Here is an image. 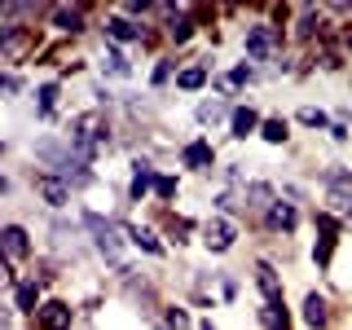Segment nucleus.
<instances>
[{"instance_id": "obj_1", "label": "nucleus", "mask_w": 352, "mask_h": 330, "mask_svg": "<svg viewBox=\"0 0 352 330\" xmlns=\"http://www.w3.org/2000/svg\"><path fill=\"white\" fill-rule=\"evenodd\" d=\"M66 146L80 154L84 163H93L97 154L110 146V128H106V119H102V115H75V119H71V132H66Z\"/></svg>"}, {"instance_id": "obj_36", "label": "nucleus", "mask_w": 352, "mask_h": 330, "mask_svg": "<svg viewBox=\"0 0 352 330\" xmlns=\"http://www.w3.org/2000/svg\"><path fill=\"white\" fill-rule=\"evenodd\" d=\"M0 150H5V141H0Z\"/></svg>"}, {"instance_id": "obj_2", "label": "nucleus", "mask_w": 352, "mask_h": 330, "mask_svg": "<svg viewBox=\"0 0 352 330\" xmlns=\"http://www.w3.org/2000/svg\"><path fill=\"white\" fill-rule=\"evenodd\" d=\"M84 229L93 234V247L102 251L110 264H124V238H119V229L110 225V220H102L97 212H84Z\"/></svg>"}, {"instance_id": "obj_31", "label": "nucleus", "mask_w": 352, "mask_h": 330, "mask_svg": "<svg viewBox=\"0 0 352 330\" xmlns=\"http://www.w3.org/2000/svg\"><path fill=\"white\" fill-rule=\"evenodd\" d=\"M154 194H159V198H176V181H172V176H159V181H154Z\"/></svg>"}, {"instance_id": "obj_32", "label": "nucleus", "mask_w": 352, "mask_h": 330, "mask_svg": "<svg viewBox=\"0 0 352 330\" xmlns=\"http://www.w3.org/2000/svg\"><path fill=\"white\" fill-rule=\"evenodd\" d=\"M168 75H172V66H168V62L154 66V84H168Z\"/></svg>"}, {"instance_id": "obj_8", "label": "nucleus", "mask_w": 352, "mask_h": 330, "mask_svg": "<svg viewBox=\"0 0 352 330\" xmlns=\"http://www.w3.org/2000/svg\"><path fill=\"white\" fill-rule=\"evenodd\" d=\"M40 330H71V304H62V300H49V304H40Z\"/></svg>"}, {"instance_id": "obj_14", "label": "nucleus", "mask_w": 352, "mask_h": 330, "mask_svg": "<svg viewBox=\"0 0 352 330\" xmlns=\"http://www.w3.org/2000/svg\"><path fill=\"white\" fill-rule=\"evenodd\" d=\"M132 168H137V172H132V185H128V194H132V198L141 203V198H146V194L154 190V181H159V176H154V168H150L146 159H137Z\"/></svg>"}, {"instance_id": "obj_24", "label": "nucleus", "mask_w": 352, "mask_h": 330, "mask_svg": "<svg viewBox=\"0 0 352 330\" xmlns=\"http://www.w3.org/2000/svg\"><path fill=\"white\" fill-rule=\"evenodd\" d=\"M176 84H181L185 93H194V88H203V84H207V71H203V66H190V71L176 75Z\"/></svg>"}, {"instance_id": "obj_15", "label": "nucleus", "mask_w": 352, "mask_h": 330, "mask_svg": "<svg viewBox=\"0 0 352 330\" xmlns=\"http://www.w3.org/2000/svg\"><path fill=\"white\" fill-rule=\"evenodd\" d=\"M229 124H234V137H238V141H247L251 132H256V128L264 124V119H260V115H256L251 106H238L234 115H229Z\"/></svg>"}, {"instance_id": "obj_28", "label": "nucleus", "mask_w": 352, "mask_h": 330, "mask_svg": "<svg viewBox=\"0 0 352 330\" xmlns=\"http://www.w3.org/2000/svg\"><path fill=\"white\" fill-rule=\"evenodd\" d=\"M163 322H168V330H190V313H185V308H168Z\"/></svg>"}, {"instance_id": "obj_34", "label": "nucleus", "mask_w": 352, "mask_h": 330, "mask_svg": "<svg viewBox=\"0 0 352 330\" xmlns=\"http://www.w3.org/2000/svg\"><path fill=\"white\" fill-rule=\"evenodd\" d=\"M5 190H9V181H5V176H0V194H5Z\"/></svg>"}, {"instance_id": "obj_7", "label": "nucleus", "mask_w": 352, "mask_h": 330, "mask_svg": "<svg viewBox=\"0 0 352 330\" xmlns=\"http://www.w3.org/2000/svg\"><path fill=\"white\" fill-rule=\"evenodd\" d=\"M256 286L264 295V308H282V278H278V269H273L269 260L256 264Z\"/></svg>"}, {"instance_id": "obj_25", "label": "nucleus", "mask_w": 352, "mask_h": 330, "mask_svg": "<svg viewBox=\"0 0 352 330\" xmlns=\"http://www.w3.org/2000/svg\"><path fill=\"white\" fill-rule=\"evenodd\" d=\"M234 115V110H225V102H203L198 106V124H216V119Z\"/></svg>"}, {"instance_id": "obj_3", "label": "nucleus", "mask_w": 352, "mask_h": 330, "mask_svg": "<svg viewBox=\"0 0 352 330\" xmlns=\"http://www.w3.org/2000/svg\"><path fill=\"white\" fill-rule=\"evenodd\" d=\"M326 203H330V216H344L352 220V176L348 172H330V194H326Z\"/></svg>"}, {"instance_id": "obj_16", "label": "nucleus", "mask_w": 352, "mask_h": 330, "mask_svg": "<svg viewBox=\"0 0 352 330\" xmlns=\"http://www.w3.org/2000/svg\"><path fill=\"white\" fill-rule=\"evenodd\" d=\"M106 36H110V40H141V36H146V27L119 14V18H110V22H106Z\"/></svg>"}, {"instance_id": "obj_21", "label": "nucleus", "mask_w": 352, "mask_h": 330, "mask_svg": "<svg viewBox=\"0 0 352 330\" xmlns=\"http://www.w3.org/2000/svg\"><path fill=\"white\" fill-rule=\"evenodd\" d=\"M14 300H18L22 313H40V286H36V282H18Z\"/></svg>"}, {"instance_id": "obj_5", "label": "nucleus", "mask_w": 352, "mask_h": 330, "mask_svg": "<svg viewBox=\"0 0 352 330\" xmlns=\"http://www.w3.org/2000/svg\"><path fill=\"white\" fill-rule=\"evenodd\" d=\"M234 238H238V229L229 225L225 216H212L203 225V242H207V251H216V256H225V251L234 247Z\"/></svg>"}, {"instance_id": "obj_20", "label": "nucleus", "mask_w": 352, "mask_h": 330, "mask_svg": "<svg viewBox=\"0 0 352 330\" xmlns=\"http://www.w3.org/2000/svg\"><path fill=\"white\" fill-rule=\"evenodd\" d=\"M273 203H278V198H273L269 185H247V207H251V212H260V216H264Z\"/></svg>"}, {"instance_id": "obj_22", "label": "nucleus", "mask_w": 352, "mask_h": 330, "mask_svg": "<svg viewBox=\"0 0 352 330\" xmlns=\"http://www.w3.org/2000/svg\"><path fill=\"white\" fill-rule=\"evenodd\" d=\"M128 238H132V242H137V247H141V251H150V256H163V242H159V238H154V234H150V229H137V225H132V229H128Z\"/></svg>"}, {"instance_id": "obj_35", "label": "nucleus", "mask_w": 352, "mask_h": 330, "mask_svg": "<svg viewBox=\"0 0 352 330\" xmlns=\"http://www.w3.org/2000/svg\"><path fill=\"white\" fill-rule=\"evenodd\" d=\"M198 330H216V326H212V322H203V326H198Z\"/></svg>"}, {"instance_id": "obj_13", "label": "nucleus", "mask_w": 352, "mask_h": 330, "mask_svg": "<svg viewBox=\"0 0 352 330\" xmlns=\"http://www.w3.org/2000/svg\"><path fill=\"white\" fill-rule=\"evenodd\" d=\"M317 229H322V242H317V251H313V256H317V264H322V269H326V264H330V251H335V216H330V212H322V216H317Z\"/></svg>"}, {"instance_id": "obj_33", "label": "nucleus", "mask_w": 352, "mask_h": 330, "mask_svg": "<svg viewBox=\"0 0 352 330\" xmlns=\"http://www.w3.org/2000/svg\"><path fill=\"white\" fill-rule=\"evenodd\" d=\"M9 326H14V313H9V308L0 304V330H9Z\"/></svg>"}, {"instance_id": "obj_11", "label": "nucleus", "mask_w": 352, "mask_h": 330, "mask_svg": "<svg viewBox=\"0 0 352 330\" xmlns=\"http://www.w3.org/2000/svg\"><path fill=\"white\" fill-rule=\"evenodd\" d=\"M181 163H185V168H194V172L212 168V163H216V150H212V141H190V146L181 150Z\"/></svg>"}, {"instance_id": "obj_9", "label": "nucleus", "mask_w": 352, "mask_h": 330, "mask_svg": "<svg viewBox=\"0 0 352 330\" xmlns=\"http://www.w3.org/2000/svg\"><path fill=\"white\" fill-rule=\"evenodd\" d=\"M36 190H40V198H44L49 207H66V203H71V185L58 181V176H49V172L36 176Z\"/></svg>"}, {"instance_id": "obj_4", "label": "nucleus", "mask_w": 352, "mask_h": 330, "mask_svg": "<svg viewBox=\"0 0 352 330\" xmlns=\"http://www.w3.org/2000/svg\"><path fill=\"white\" fill-rule=\"evenodd\" d=\"M273 49H278V27H269V22H256V27H247V58H273Z\"/></svg>"}, {"instance_id": "obj_19", "label": "nucleus", "mask_w": 352, "mask_h": 330, "mask_svg": "<svg viewBox=\"0 0 352 330\" xmlns=\"http://www.w3.org/2000/svg\"><path fill=\"white\" fill-rule=\"evenodd\" d=\"M102 71L115 75V80H124V75H132V62H128L119 49H106V53H102Z\"/></svg>"}, {"instance_id": "obj_6", "label": "nucleus", "mask_w": 352, "mask_h": 330, "mask_svg": "<svg viewBox=\"0 0 352 330\" xmlns=\"http://www.w3.org/2000/svg\"><path fill=\"white\" fill-rule=\"evenodd\" d=\"M31 256V242H27V229L18 225H5L0 229V260L14 264V260H27Z\"/></svg>"}, {"instance_id": "obj_10", "label": "nucleus", "mask_w": 352, "mask_h": 330, "mask_svg": "<svg viewBox=\"0 0 352 330\" xmlns=\"http://www.w3.org/2000/svg\"><path fill=\"white\" fill-rule=\"evenodd\" d=\"M49 18H53V27L58 31H84V5H53L49 9Z\"/></svg>"}, {"instance_id": "obj_23", "label": "nucleus", "mask_w": 352, "mask_h": 330, "mask_svg": "<svg viewBox=\"0 0 352 330\" xmlns=\"http://www.w3.org/2000/svg\"><path fill=\"white\" fill-rule=\"evenodd\" d=\"M260 137L269 141V146H282V141H286V119H264V124H260Z\"/></svg>"}, {"instance_id": "obj_30", "label": "nucleus", "mask_w": 352, "mask_h": 330, "mask_svg": "<svg viewBox=\"0 0 352 330\" xmlns=\"http://www.w3.org/2000/svg\"><path fill=\"white\" fill-rule=\"evenodd\" d=\"M229 80H234V88H238V84H251V80H256V66H247V62L234 66V75H229Z\"/></svg>"}, {"instance_id": "obj_17", "label": "nucleus", "mask_w": 352, "mask_h": 330, "mask_svg": "<svg viewBox=\"0 0 352 330\" xmlns=\"http://www.w3.org/2000/svg\"><path fill=\"white\" fill-rule=\"evenodd\" d=\"M168 36H172V44H185L194 36V18L185 14V9H176V14H168Z\"/></svg>"}, {"instance_id": "obj_26", "label": "nucleus", "mask_w": 352, "mask_h": 330, "mask_svg": "<svg viewBox=\"0 0 352 330\" xmlns=\"http://www.w3.org/2000/svg\"><path fill=\"white\" fill-rule=\"evenodd\" d=\"M260 322L264 330H286V313L282 308H260Z\"/></svg>"}, {"instance_id": "obj_12", "label": "nucleus", "mask_w": 352, "mask_h": 330, "mask_svg": "<svg viewBox=\"0 0 352 330\" xmlns=\"http://www.w3.org/2000/svg\"><path fill=\"white\" fill-rule=\"evenodd\" d=\"M264 225H269V229H282V234H291V229L300 225V212H295L291 203H282V198H278V203L264 212Z\"/></svg>"}, {"instance_id": "obj_27", "label": "nucleus", "mask_w": 352, "mask_h": 330, "mask_svg": "<svg viewBox=\"0 0 352 330\" xmlns=\"http://www.w3.org/2000/svg\"><path fill=\"white\" fill-rule=\"evenodd\" d=\"M36 97H40V115L49 119V115H53V106H58V88H53V84H44Z\"/></svg>"}, {"instance_id": "obj_29", "label": "nucleus", "mask_w": 352, "mask_h": 330, "mask_svg": "<svg viewBox=\"0 0 352 330\" xmlns=\"http://www.w3.org/2000/svg\"><path fill=\"white\" fill-rule=\"evenodd\" d=\"M300 124H308V128H326V110L304 106V110H300Z\"/></svg>"}, {"instance_id": "obj_18", "label": "nucleus", "mask_w": 352, "mask_h": 330, "mask_svg": "<svg viewBox=\"0 0 352 330\" xmlns=\"http://www.w3.org/2000/svg\"><path fill=\"white\" fill-rule=\"evenodd\" d=\"M304 322L313 326V330H322L330 322V313H326V300L322 295H304Z\"/></svg>"}]
</instances>
